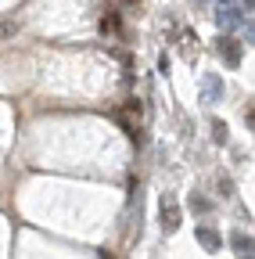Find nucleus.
Here are the masks:
<instances>
[{
	"instance_id": "1",
	"label": "nucleus",
	"mask_w": 255,
	"mask_h": 259,
	"mask_svg": "<svg viewBox=\"0 0 255 259\" xmlns=\"http://www.w3.org/2000/svg\"><path fill=\"white\" fill-rule=\"evenodd\" d=\"M244 11L237 8V4H227V0H219L216 4V25L223 29V32H234V29H244Z\"/></svg>"
},
{
	"instance_id": "2",
	"label": "nucleus",
	"mask_w": 255,
	"mask_h": 259,
	"mask_svg": "<svg viewBox=\"0 0 255 259\" xmlns=\"http://www.w3.org/2000/svg\"><path fill=\"white\" fill-rule=\"evenodd\" d=\"M216 54L223 58V65H227V69H237L241 58H244V47H241L234 36H219V40H216Z\"/></svg>"
},
{
	"instance_id": "3",
	"label": "nucleus",
	"mask_w": 255,
	"mask_h": 259,
	"mask_svg": "<svg viewBox=\"0 0 255 259\" xmlns=\"http://www.w3.org/2000/svg\"><path fill=\"white\" fill-rule=\"evenodd\" d=\"M223 97V79L219 76H205L201 79V105H216Z\"/></svg>"
},
{
	"instance_id": "4",
	"label": "nucleus",
	"mask_w": 255,
	"mask_h": 259,
	"mask_svg": "<svg viewBox=\"0 0 255 259\" xmlns=\"http://www.w3.org/2000/svg\"><path fill=\"white\" fill-rule=\"evenodd\" d=\"M194 238H198V245H201L205 252H219V248H223V238H219V231H212V227H198Z\"/></svg>"
},
{
	"instance_id": "5",
	"label": "nucleus",
	"mask_w": 255,
	"mask_h": 259,
	"mask_svg": "<svg viewBox=\"0 0 255 259\" xmlns=\"http://www.w3.org/2000/svg\"><path fill=\"white\" fill-rule=\"evenodd\" d=\"M122 15L119 11H105L101 15V32H105V36H122Z\"/></svg>"
},
{
	"instance_id": "6",
	"label": "nucleus",
	"mask_w": 255,
	"mask_h": 259,
	"mask_svg": "<svg viewBox=\"0 0 255 259\" xmlns=\"http://www.w3.org/2000/svg\"><path fill=\"white\" fill-rule=\"evenodd\" d=\"M180 220H183V212H180V205H173V202H166V209H162V231L166 234H173L176 227H180Z\"/></svg>"
},
{
	"instance_id": "7",
	"label": "nucleus",
	"mask_w": 255,
	"mask_h": 259,
	"mask_svg": "<svg viewBox=\"0 0 255 259\" xmlns=\"http://www.w3.org/2000/svg\"><path fill=\"white\" fill-rule=\"evenodd\" d=\"M230 245H234V252H237V255H241V252H251V234L234 231V234H230Z\"/></svg>"
},
{
	"instance_id": "8",
	"label": "nucleus",
	"mask_w": 255,
	"mask_h": 259,
	"mask_svg": "<svg viewBox=\"0 0 255 259\" xmlns=\"http://www.w3.org/2000/svg\"><path fill=\"white\" fill-rule=\"evenodd\" d=\"M212 141L216 144H227V122H219V119L212 122Z\"/></svg>"
},
{
	"instance_id": "9",
	"label": "nucleus",
	"mask_w": 255,
	"mask_h": 259,
	"mask_svg": "<svg viewBox=\"0 0 255 259\" xmlns=\"http://www.w3.org/2000/svg\"><path fill=\"white\" fill-rule=\"evenodd\" d=\"M190 209H194V212H209V209H212V202H209V198H201V194H190Z\"/></svg>"
},
{
	"instance_id": "10",
	"label": "nucleus",
	"mask_w": 255,
	"mask_h": 259,
	"mask_svg": "<svg viewBox=\"0 0 255 259\" xmlns=\"http://www.w3.org/2000/svg\"><path fill=\"white\" fill-rule=\"evenodd\" d=\"M15 32H18V22H0V40L15 36Z\"/></svg>"
},
{
	"instance_id": "11",
	"label": "nucleus",
	"mask_w": 255,
	"mask_h": 259,
	"mask_svg": "<svg viewBox=\"0 0 255 259\" xmlns=\"http://www.w3.org/2000/svg\"><path fill=\"white\" fill-rule=\"evenodd\" d=\"M126 115H133V119H140V115H144L140 101H126Z\"/></svg>"
},
{
	"instance_id": "12",
	"label": "nucleus",
	"mask_w": 255,
	"mask_h": 259,
	"mask_svg": "<svg viewBox=\"0 0 255 259\" xmlns=\"http://www.w3.org/2000/svg\"><path fill=\"white\" fill-rule=\"evenodd\" d=\"M219 194H227V198L234 194V184H230V177H219Z\"/></svg>"
},
{
	"instance_id": "13",
	"label": "nucleus",
	"mask_w": 255,
	"mask_h": 259,
	"mask_svg": "<svg viewBox=\"0 0 255 259\" xmlns=\"http://www.w3.org/2000/svg\"><path fill=\"white\" fill-rule=\"evenodd\" d=\"M237 8H248V15H251V0H237Z\"/></svg>"
},
{
	"instance_id": "14",
	"label": "nucleus",
	"mask_w": 255,
	"mask_h": 259,
	"mask_svg": "<svg viewBox=\"0 0 255 259\" xmlns=\"http://www.w3.org/2000/svg\"><path fill=\"white\" fill-rule=\"evenodd\" d=\"M115 4H140V0H115Z\"/></svg>"
},
{
	"instance_id": "15",
	"label": "nucleus",
	"mask_w": 255,
	"mask_h": 259,
	"mask_svg": "<svg viewBox=\"0 0 255 259\" xmlns=\"http://www.w3.org/2000/svg\"><path fill=\"white\" fill-rule=\"evenodd\" d=\"M241 259H251V252H241Z\"/></svg>"
}]
</instances>
